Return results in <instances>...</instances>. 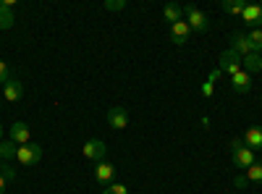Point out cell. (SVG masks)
Segmentation results:
<instances>
[{"label": "cell", "instance_id": "1", "mask_svg": "<svg viewBox=\"0 0 262 194\" xmlns=\"http://www.w3.org/2000/svg\"><path fill=\"white\" fill-rule=\"evenodd\" d=\"M231 160L236 168H249L254 163V149H249L242 139H231Z\"/></svg>", "mask_w": 262, "mask_h": 194}, {"label": "cell", "instance_id": "2", "mask_svg": "<svg viewBox=\"0 0 262 194\" xmlns=\"http://www.w3.org/2000/svg\"><path fill=\"white\" fill-rule=\"evenodd\" d=\"M184 16H186V24L191 32H207L210 27V18L205 11H200L196 6H184Z\"/></svg>", "mask_w": 262, "mask_h": 194}, {"label": "cell", "instance_id": "3", "mask_svg": "<svg viewBox=\"0 0 262 194\" xmlns=\"http://www.w3.org/2000/svg\"><path fill=\"white\" fill-rule=\"evenodd\" d=\"M16 160H18L21 165H37V163L42 160V147L34 144V142L21 144V147H18V153H16Z\"/></svg>", "mask_w": 262, "mask_h": 194}, {"label": "cell", "instance_id": "4", "mask_svg": "<svg viewBox=\"0 0 262 194\" xmlns=\"http://www.w3.org/2000/svg\"><path fill=\"white\" fill-rule=\"evenodd\" d=\"M217 63H221L217 69H221L223 74H228V76H233V74L242 71V55H236L233 50H226V53L221 55V60H217Z\"/></svg>", "mask_w": 262, "mask_h": 194}, {"label": "cell", "instance_id": "5", "mask_svg": "<svg viewBox=\"0 0 262 194\" xmlns=\"http://www.w3.org/2000/svg\"><path fill=\"white\" fill-rule=\"evenodd\" d=\"M84 158L86 160H95V163H102V158H105V153H107V144L102 142V139H90L84 144Z\"/></svg>", "mask_w": 262, "mask_h": 194}, {"label": "cell", "instance_id": "6", "mask_svg": "<svg viewBox=\"0 0 262 194\" xmlns=\"http://www.w3.org/2000/svg\"><path fill=\"white\" fill-rule=\"evenodd\" d=\"M242 21L249 29H259L262 27V6L259 3H247V8L242 13Z\"/></svg>", "mask_w": 262, "mask_h": 194}, {"label": "cell", "instance_id": "7", "mask_svg": "<svg viewBox=\"0 0 262 194\" xmlns=\"http://www.w3.org/2000/svg\"><path fill=\"white\" fill-rule=\"evenodd\" d=\"M113 179H116V168H113V163H105V160H102V163L95 165V181H97V184L111 186Z\"/></svg>", "mask_w": 262, "mask_h": 194}, {"label": "cell", "instance_id": "8", "mask_svg": "<svg viewBox=\"0 0 262 194\" xmlns=\"http://www.w3.org/2000/svg\"><path fill=\"white\" fill-rule=\"evenodd\" d=\"M3 97H6V102H18L21 97H24V84L11 76V79L3 84Z\"/></svg>", "mask_w": 262, "mask_h": 194}, {"label": "cell", "instance_id": "9", "mask_svg": "<svg viewBox=\"0 0 262 194\" xmlns=\"http://www.w3.org/2000/svg\"><path fill=\"white\" fill-rule=\"evenodd\" d=\"M107 123H111L116 132L126 128V126H128V111H126V107H121V105L111 107V111H107Z\"/></svg>", "mask_w": 262, "mask_h": 194}, {"label": "cell", "instance_id": "10", "mask_svg": "<svg viewBox=\"0 0 262 194\" xmlns=\"http://www.w3.org/2000/svg\"><path fill=\"white\" fill-rule=\"evenodd\" d=\"M170 39H173V45H186V42L191 39V29H189L186 21L170 24Z\"/></svg>", "mask_w": 262, "mask_h": 194}, {"label": "cell", "instance_id": "11", "mask_svg": "<svg viewBox=\"0 0 262 194\" xmlns=\"http://www.w3.org/2000/svg\"><path fill=\"white\" fill-rule=\"evenodd\" d=\"M13 24H16L13 0H0V29H11Z\"/></svg>", "mask_w": 262, "mask_h": 194}, {"label": "cell", "instance_id": "12", "mask_svg": "<svg viewBox=\"0 0 262 194\" xmlns=\"http://www.w3.org/2000/svg\"><path fill=\"white\" fill-rule=\"evenodd\" d=\"M231 50H233L236 55H242V58H247V55L252 53V45H249V39H247V34H242V32H236V34H231Z\"/></svg>", "mask_w": 262, "mask_h": 194}, {"label": "cell", "instance_id": "13", "mask_svg": "<svg viewBox=\"0 0 262 194\" xmlns=\"http://www.w3.org/2000/svg\"><path fill=\"white\" fill-rule=\"evenodd\" d=\"M231 87H233V92H238V95L249 92V90H252V76L242 69L238 74H233V76H231Z\"/></svg>", "mask_w": 262, "mask_h": 194}, {"label": "cell", "instance_id": "14", "mask_svg": "<svg viewBox=\"0 0 262 194\" xmlns=\"http://www.w3.org/2000/svg\"><path fill=\"white\" fill-rule=\"evenodd\" d=\"M11 142H16L18 147H21V144H29V126H27L24 121H16V123L11 126Z\"/></svg>", "mask_w": 262, "mask_h": 194}, {"label": "cell", "instance_id": "15", "mask_svg": "<svg viewBox=\"0 0 262 194\" xmlns=\"http://www.w3.org/2000/svg\"><path fill=\"white\" fill-rule=\"evenodd\" d=\"M242 142L249 147V149H262V126H252L244 132Z\"/></svg>", "mask_w": 262, "mask_h": 194}, {"label": "cell", "instance_id": "16", "mask_svg": "<svg viewBox=\"0 0 262 194\" xmlns=\"http://www.w3.org/2000/svg\"><path fill=\"white\" fill-rule=\"evenodd\" d=\"M242 69H244L249 76L262 74V55H259V53H249L247 58H242Z\"/></svg>", "mask_w": 262, "mask_h": 194}, {"label": "cell", "instance_id": "17", "mask_svg": "<svg viewBox=\"0 0 262 194\" xmlns=\"http://www.w3.org/2000/svg\"><path fill=\"white\" fill-rule=\"evenodd\" d=\"M16 153H18V144L11 142V139H0V160H16Z\"/></svg>", "mask_w": 262, "mask_h": 194}, {"label": "cell", "instance_id": "18", "mask_svg": "<svg viewBox=\"0 0 262 194\" xmlns=\"http://www.w3.org/2000/svg\"><path fill=\"white\" fill-rule=\"evenodd\" d=\"M163 16H165V21L176 24V21H184V18H181V16H184V8H181V6H176V3H168V6L163 8Z\"/></svg>", "mask_w": 262, "mask_h": 194}, {"label": "cell", "instance_id": "19", "mask_svg": "<svg viewBox=\"0 0 262 194\" xmlns=\"http://www.w3.org/2000/svg\"><path fill=\"white\" fill-rule=\"evenodd\" d=\"M223 11L226 13H231V16H242L244 13V8H247V3H244V0H223Z\"/></svg>", "mask_w": 262, "mask_h": 194}, {"label": "cell", "instance_id": "20", "mask_svg": "<svg viewBox=\"0 0 262 194\" xmlns=\"http://www.w3.org/2000/svg\"><path fill=\"white\" fill-rule=\"evenodd\" d=\"M247 39H249V45H252V53H259L262 55V29H252L247 34Z\"/></svg>", "mask_w": 262, "mask_h": 194}, {"label": "cell", "instance_id": "21", "mask_svg": "<svg viewBox=\"0 0 262 194\" xmlns=\"http://www.w3.org/2000/svg\"><path fill=\"white\" fill-rule=\"evenodd\" d=\"M247 179L252 181V184H262V163H252L249 168H247Z\"/></svg>", "mask_w": 262, "mask_h": 194}, {"label": "cell", "instance_id": "22", "mask_svg": "<svg viewBox=\"0 0 262 194\" xmlns=\"http://www.w3.org/2000/svg\"><path fill=\"white\" fill-rule=\"evenodd\" d=\"M126 8V0H107L105 11H123Z\"/></svg>", "mask_w": 262, "mask_h": 194}, {"label": "cell", "instance_id": "23", "mask_svg": "<svg viewBox=\"0 0 262 194\" xmlns=\"http://www.w3.org/2000/svg\"><path fill=\"white\" fill-rule=\"evenodd\" d=\"M102 194H128V189H126L123 184H111V186H107Z\"/></svg>", "mask_w": 262, "mask_h": 194}, {"label": "cell", "instance_id": "24", "mask_svg": "<svg viewBox=\"0 0 262 194\" xmlns=\"http://www.w3.org/2000/svg\"><path fill=\"white\" fill-rule=\"evenodd\" d=\"M11 79V71H8V63L6 60H0V84H6Z\"/></svg>", "mask_w": 262, "mask_h": 194}, {"label": "cell", "instance_id": "25", "mask_svg": "<svg viewBox=\"0 0 262 194\" xmlns=\"http://www.w3.org/2000/svg\"><path fill=\"white\" fill-rule=\"evenodd\" d=\"M0 176H3L6 181H13V179H16V170L8 168V165H0Z\"/></svg>", "mask_w": 262, "mask_h": 194}, {"label": "cell", "instance_id": "26", "mask_svg": "<svg viewBox=\"0 0 262 194\" xmlns=\"http://www.w3.org/2000/svg\"><path fill=\"white\" fill-rule=\"evenodd\" d=\"M212 92H215V84L207 79V81L202 84V97H207V100H210V97H212Z\"/></svg>", "mask_w": 262, "mask_h": 194}, {"label": "cell", "instance_id": "27", "mask_svg": "<svg viewBox=\"0 0 262 194\" xmlns=\"http://www.w3.org/2000/svg\"><path fill=\"white\" fill-rule=\"evenodd\" d=\"M247 184H249V179H247V174H244V176H236V179H233V186H236V189H244Z\"/></svg>", "mask_w": 262, "mask_h": 194}, {"label": "cell", "instance_id": "28", "mask_svg": "<svg viewBox=\"0 0 262 194\" xmlns=\"http://www.w3.org/2000/svg\"><path fill=\"white\" fill-rule=\"evenodd\" d=\"M221 74H223V71H221V69H212V71H210V76H207V79H210V81H212V84H215V81H217V79H221Z\"/></svg>", "mask_w": 262, "mask_h": 194}, {"label": "cell", "instance_id": "29", "mask_svg": "<svg viewBox=\"0 0 262 194\" xmlns=\"http://www.w3.org/2000/svg\"><path fill=\"white\" fill-rule=\"evenodd\" d=\"M3 191H6V179L0 176V194H3Z\"/></svg>", "mask_w": 262, "mask_h": 194}, {"label": "cell", "instance_id": "30", "mask_svg": "<svg viewBox=\"0 0 262 194\" xmlns=\"http://www.w3.org/2000/svg\"><path fill=\"white\" fill-rule=\"evenodd\" d=\"M0 137H3V123H0Z\"/></svg>", "mask_w": 262, "mask_h": 194}, {"label": "cell", "instance_id": "31", "mask_svg": "<svg viewBox=\"0 0 262 194\" xmlns=\"http://www.w3.org/2000/svg\"><path fill=\"white\" fill-rule=\"evenodd\" d=\"M259 6H262V3H259Z\"/></svg>", "mask_w": 262, "mask_h": 194}]
</instances>
